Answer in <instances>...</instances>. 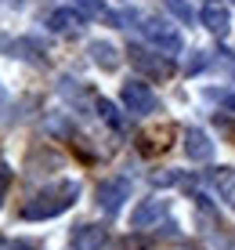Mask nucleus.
I'll return each mask as SVG.
<instances>
[{
	"label": "nucleus",
	"instance_id": "obj_1",
	"mask_svg": "<svg viewBox=\"0 0 235 250\" xmlns=\"http://www.w3.org/2000/svg\"><path fill=\"white\" fill-rule=\"evenodd\" d=\"M76 196H80V185H76V182H55V185L40 188V192L22 207V218H25V221L58 218L62 210H69V207L76 203Z\"/></svg>",
	"mask_w": 235,
	"mask_h": 250
},
{
	"label": "nucleus",
	"instance_id": "obj_2",
	"mask_svg": "<svg viewBox=\"0 0 235 250\" xmlns=\"http://www.w3.org/2000/svg\"><path fill=\"white\" fill-rule=\"evenodd\" d=\"M119 94H123V105H127V113H134V116H149V113H156V105H159L156 91H152L145 80H127Z\"/></svg>",
	"mask_w": 235,
	"mask_h": 250
},
{
	"label": "nucleus",
	"instance_id": "obj_3",
	"mask_svg": "<svg viewBox=\"0 0 235 250\" xmlns=\"http://www.w3.org/2000/svg\"><path fill=\"white\" fill-rule=\"evenodd\" d=\"M130 62H134V69H141L145 76H152V80H170L174 76V62L170 55H152V51H141V47H130Z\"/></svg>",
	"mask_w": 235,
	"mask_h": 250
},
{
	"label": "nucleus",
	"instance_id": "obj_4",
	"mask_svg": "<svg viewBox=\"0 0 235 250\" xmlns=\"http://www.w3.org/2000/svg\"><path fill=\"white\" fill-rule=\"evenodd\" d=\"M145 37H149V44L152 47H159L163 55H177L181 51V33L174 29L170 22H163V19H145Z\"/></svg>",
	"mask_w": 235,
	"mask_h": 250
},
{
	"label": "nucleus",
	"instance_id": "obj_5",
	"mask_svg": "<svg viewBox=\"0 0 235 250\" xmlns=\"http://www.w3.org/2000/svg\"><path fill=\"white\" fill-rule=\"evenodd\" d=\"M127 200H130V182L127 178H112V182L98 185V207L105 214H119Z\"/></svg>",
	"mask_w": 235,
	"mask_h": 250
},
{
	"label": "nucleus",
	"instance_id": "obj_6",
	"mask_svg": "<svg viewBox=\"0 0 235 250\" xmlns=\"http://www.w3.org/2000/svg\"><path fill=\"white\" fill-rule=\"evenodd\" d=\"M185 152H188V160L206 163V160L214 156V142L206 138V131H199V127H188V131H185Z\"/></svg>",
	"mask_w": 235,
	"mask_h": 250
},
{
	"label": "nucleus",
	"instance_id": "obj_7",
	"mask_svg": "<svg viewBox=\"0 0 235 250\" xmlns=\"http://www.w3.org/2000/svg\"><path fill=\"white\" fill-rule=\"evenodd\" d=\"M163 214H167V200H163V196H152V200H145L134 214H130V225L134 229H149L152 221L163 218Z\"/></svg>",
	"mask_w": 235,
	"mask_h": 250
},
{
	"label": "nucleus",
	"instance_id": "obj_8",
	"mask_svg": "<svg viewBox=\"0 0 235 250\" xmlns=\"http://www.w3.org/2000/svg\"><path fill=\"white\" fill-rule=\"evenodd\" d=\"M105 229L101 225H80L73 229V250H101L105 247Z\"/></svg>",
	"mask_w": 235,
	"mask_h": 250
},
{
	"label": "nucleus",
	"instance_id": "obj_9",
	"mask_svg": "<svg viewBox=\"0 0 235 250\" xmlns=\"http://www.w3.org/2000/svg\"><path fill=\"white\" fill-rule=\"evenodd\" d=\"M91 58L98 69H105V73H112V69H119V51L109 44V40H94L91 44Z\"/></svg>",
	"mask_w": 235,
	"mask_h": 250
},
{
	"label": "nucleus",
	"instance_id": "obj_10",
	"mask_svg": "<svg viewBox=\"0 0 235 250\" xmlns=\"http://www.w3.org/2000/svg\"><path fill=\"white\" fill-rule=\"evenodd\" d=\"M199 19H203V25L214 33V37H224V33H228V25H232V19H228V7H221V4H210L203 15H199Z\"/></svg>",
	"mask_w": 235,
	"mask_h": 250
},
{
	"label": "nucleus",
	"instance_id": "obj_11",
	"mask_svg": "<svg viewBox=\"0 0 235 250\" xmlns=\"http://www.w3.org/2000/svg\"><path fill=\"white\" fill-rule=\"evenodd\" d=\"M210 185L217 188L221 200H235V167H214L210 170Z\"/></svg>",
	"mask_w": 235,
	"mask_h": 250
},
{
	"label": "nucleus",
	"instance_id": "obj_12",
	"mask_svg": "<svg viewBox=\"0 0 235 250\" xmlns=\"http://www.w3.org/2000/svg\"><path fill=\"white\" fill-rule=\"evenodd\" d=\"M80 19H83V15L76 11V7H62V11H51L47 25H51L55 33H69V29H76V25H80Z\"/></svg>",
	"mask_w": 235,
	"mask_h": 250
},
{
	"label": "nucleus",
	"instance_id": "obj_13",
	"mask_svg": "<svg viewBox=\"0 0 235 250\" xmlns=\"http://www.w3.org/2000/svg\"><path fill=\"white\" fill-rule=\"evenodd\" d=\"M98 116L105 120V124L112 127V131H123V116H119V109L112 105L109 98H98Z\"/></svg>",
	"mask_w": 235,
	"mask_h": 250
},
{
	"label": "nucleus",
	"instance_id": "obj_14",
	"mask_svg": "<svg viewBox=\"0 0 235 250\" xmlns=\"http://www.w3.org/2000/svg\"><path fill=\"white\" fill-rule=\"evenodd\" d=\"M73 7L83 15V19H101V15H109L105 0H73Z\"/></svg>",
	"mask_w": 235,
	"mask_h": 250
},
{
	"label": "nucleus",
	"instance_id": "obj_15",
	"mask_svg": "<svg viewBox=\"0 0 235 250\" xmlns=\"http://www.w3.org/2000/svg\"><path fill=\"white\" fill-rule=\"evenodd\" d=\"M163 4H167V11H170V15H177L181 22H192V7H188L185 0H163Z\"/></svg>",
	"mask_w": 235,
	"mask_h": 250
},
{
	"label": "nucleus",
	"instance_id": "obj_16",
	"mask_svg": "<svg viewBox=\"0 0 235 250\" xmlns=\"http://www.w3.org/2000/svg\"><path fill=\"white\" fill-rule=\"evenodd\" d=\"M7 188H11V167H7V163L0 160V207H4V196H7Z\"/></svg>",
	"mask_w": 235,
	"mask_h": 250
},
{
	"label": "nucleus",
	"instance_id": "obj_17",
	"mask_svg": "<svg viewBox=\"0 0 235 250\" xmlns=\"http://www.w3.org/2000/svg\"><path fill=\"white\" fill-rule=\"evenodd\" d=\"M221 102H224V105H228V109H232V113H235V94H224V98H221Z\"/></svg>",
	"mask_w": 235,
	"mask_h": 250
},
{
	"label": "nucleus",
	"instance_id": "obj_18",
	"mask_svg": "<svg viewBox=\"0 0 235 250\" xmlns=\"http://www.w3.org/2000/svg\"><path fill=\"white\" fill-rule=\"evenodd\" d=\"M11 250H37V247H33V243H15Z\"/></svg>",
	"mask_w": 235,
	"mask_h": 250
}]
</instances>
